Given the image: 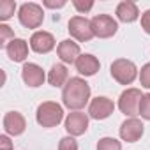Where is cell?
Listing matches in <instances>:
<instances>
[{
	"instance_id": "1",
	"label": "cell",
	"mask_w": 150,
	"mask_h": 150,
	"mask_svg": "<svg viewBox=\"0 0 150 150\" xmlns=\"http://www.w3.org/2000/svg\"><path fill=\"white\" fill-rule=\"evenodd\" d=\"M88 99H90V87L81 78H71L62 90L64 106L74 111H80L81 108H85Z\"/></svg>"
},
{
	"instance_id": "2",
	"label": "cell",
	"mask_w": 150,
	"mask_h": 150,
	"mask_svg": "<svg viewBox=\"0 0 150 150\" xmlns=\"http://www.w3.org/2000/svg\"><path fill=\"white\" fill-rule=\"evenodd\" d=\"M62 118H64V110L58 103H53V101H46L39 104L35 111V120L42 127H55L62 122Z\"/></svg>"
},
{
	"instance_id": "3",
	"label": "cell",
	"mask_w": 150,
	"mask_h": 150,
	"mask_svg": "<svg viewBox=\"0 0 150 150\" xmlns=\"http://www.w3.org/2000/svg\"><path fill=\"white\" fill-rule=\"evenodd\" d=\"M110 72L117 83L120 85H131L136 76H138V69H136V64L127 60V58H117L111 67H110Z\"/></svg>"
},
{
	"instance_id": "4",
	"label": "cell",
	"mask_w": 150,
	"mask_h": 150,
	"mask_svg": "<svg viewBox=\"0 0 150 150\" xmlns=\"http://www.w3.org/2000/svg\"><path fill=\"white\" fill-rule=\"evenodd\" d=\"M18 20L27 28H39L42 25V20H44L42 7L39 4H34V2H27L20 7Z\"/></svg>"
},
{
	"instance_id": "5",
	"label": "cell",
	"mask_w": 150,
	"mask_h": 150,
	"mask_svg": "<svg viewBox=\"0 0 150 150\" xmlns=\"http://www.w3.org/2000/svg\"><path fill=\"white\" fill-rule=\"evenodd\" d=\"M141 90L138 88H127L120 94V99H118V110L134 118V115H139V103H141Z\"/></svg>"
},
{
	"instance_id": "6",
	"label": "cell",
	"mask_w": 150,
	"mask_h": 150,
	"mask_svg": "<svg viewBox=\"0 0 150 150\" xmlns=\"http://www.w3.org/2000/svg\"><path fill=\"white\" fill-rule=\"evenodd\" d=\"M67 30H69V34L74 39L80 41V42H87L92 37H96L94 35V30H92V20H87L83 16H74V18H71L69 20V25H67Z\"/></svg>"
},
{
	"instance_id": "7",
	"label": "cell",
	"mask_w": 150,
	"mask_h": 150,
	"mask_svg": "<svg viewBox=\"0 0 150 150\" xmlns=\"http://www.w3.org/2000/svg\"><path fill=\"white\" fill-rule=\"evenodd\" d=\"M92 30H94L96 37L108 39V37H113L117 34L118 25L110 14H97V16L92 18Z\"/></svg>"
},
{
	"instance_id": "8",
	"label": "cell",
	"mask_w": 150,
	"mask_h": 150,
	"mask_svg": "<svg viewBox=\"0 0 150 150\" xmlns=\"http://www.w3.org/2000/svg\"><path fill=\"white\" fill-rule=\"evenodd\" d=\"M88 129V117L81 111H72L65 118V131L71 136H81Z\"/></svg>"
},
{
	"instance_id": "9",
	"label": "cell",
	"mask_w": 150,
	"mask_h": 150,
	"mask_svg": "<svg viewBox=\"0 0 150 150\" xmlns=\"http://www.w3.org/2000/svg\"><path fill=\"white\" fill-rule=\"evenodd\" d=\"M115 111V104L111 99L108 97H96L90 101V106H88V115L96 120H104L108 118L111 113Z\"/></svg>"
},
{
	"instance_id": "10",
	"label": "cell",
	"mask_w": 150,
	"mask_h": 150,
	"mask_svg": "<svg viewBox=\"0 0 150 150\" xmlns=\"http://www.w3.org/2000/svg\"><path fill=\"white\" fill-rule=\"evenodd\" d=\"M21 78H23L25 85H28V87H32V88H37V87H41V85L44 83V78H46V76H44V71H42L41 65L28 62V64H25L23 69H21Z\"/></svg>"
},
{
	"instance_id": "11",
	"label": "cell",
	"mask_w": 150,
	"mask_h": 150,
	"mask_svg": "<svg viewBox=\"0 0 150 150\" xmlns=\"http://www.w3.org/2000/svg\"><path fill=\"white\" fill-rule=\"evenodd\" d=\"M30 48H32L35 53H39V55L50 53V51L55 48V37H53L50 32H44V30L34 32L32 37H30Z\"/></svg>"
},
{
	"instance_id": "12",
	"label": "cell",
	"mask_w": 150,
	"mask_h": 150,
	"mask_svg": "<svg viewBox=\"0 0 150 150\" xmlns=\"http://www.w3.org/2000/svg\"><path fill=\"white\" fill-rule=\"evenodd\" d=\"M143 122L138 118H127L122 125H120V138L127 143H134L143 136Z\"/></svg>"
},
{
	"instance_id": "13",
	"label": "cell",
	"mask_w": 150,
	"mask_h": 150,
	"mask_svg": "<svg viewBox=\"0 0 150 150\" xmlns=\"http://www.w3.org/2000/svg\"><path fill=\"white\" fill-rule=\"evenodd\" d=\"M27 129L25 117L20 111H7L4 117V131L11 136H20Z\"/></svg>"
},
{
	"instance_id": "14",
	"label": "cell",
	"mask_w": 150,
	"mask_h": 150,
	"mask_svg": "<svg viewBox=\"0 0 150 150\" xmlns=\"http://www.w3.org/2000/svg\"><path fill=\"white\" fill-rule=\"evenodd\" d=\"M57 53H58V57H60V60L64 64H76V60L81 57L80 44L74 42V41H71V39L62 41L57 46Z\"/></svg>"
},
{
	"instance_id": "15",
	"label": "cell",
	"mask_w": 150,
	"mask_h": 150,
	"mask_svg": "<svg viewBox=\"0 0 150 150\" xmlns=\"http://www.w3.org/2000/svg\"><path fill=\"white\" fill-rule=\"evenodd\" d=\"M6 51L13 62H25V58L28 57V44L25 39L16 37V39L9 41V44L6 46Z\"/></svg>"
},
{
	"instance_id": "16",
	"label": "cell",
	"mask_w": 150,
	"mask_h": 150,
	"mask_svg": "<svg viewBox=\"0 0 150 150\" xmlns=\"http://www.w3.org/2000/svg\"><path fill=\"white\" fill-rule=\"evenodd\" d=\"M76 71L80 72V74H83V76H94V74L101 69V64H99V60L94 57V55H90V53H85V55H81L78 60H76Z\"/></svg>"
},
{
	"instance_id": "17",
	"label": "cell",
	"mask_w": 150,
	"mask_h": 150,
	"mask_svg": "<svg viewBox=\"0 0 150 150\" xmlns=\"http://www.w3.org/2000/svg\"><path fill=\"white\" fill-rule=\"evenodd\" d=\"M117 18L124 23H132L139 18V9L131 0H124L117 6Z\"/></svg>"
},
{
	"instance_id": "18",
	"label": "cell",
	"mask_w": 150,
	"mask_h": 150,
	"mask_svg": "<svg viewBox=\"0 0 150 150\" xmlns=\"http://www.w3.org/2000/svg\"><path fill=\"white\" fill-rule=\"evenodd\" d=\"M48 81L51 87H65V83L69 81V72L67 67L64 64H55L51 67V71L48 72Z\"/></svg>"
},
{
	"instance_id": "19",
	"label": "cell",
	"mask_w": 150,
	"mask_h": 150,
	"mask_svg": "<svg viewBox=\"0 0 150 150\" xmlns=\"http://www.w3.org/2000/svg\"><path fill=\"white\" fill-rule=\"evenodd\" d=\"M14 11H16V2L14 0H2V2H0V20L2 21L9 20L14 14Z\"/></svg>"
},
{
	"instance_id": "20",
	"label": "cell",
	"mask_w": 150,
	"mask_h": 150,
	"mask_svg": "<svg viewBox=\"0 0 150 150\" xmlns=\"http://www.w3.org/2000/svg\"><path fill=\"white\" fill-rule=\"evenodd\" d=\"M97 150H122V145L115 138H101L97 143Z\"/></svg>"
},
{
	"instance_id": "21",
	"label": "cell",
	"mask_w": 150,
	"mask_h": 150,
	"mask_svg": "<svg viewBox=\"0 0 150 150\" xmlns=\"http://www.w3.org/2000/svg\"><path fill=\"white\" fill-rule=\"evenodd\" d=\"M139 115L145 120H150V94H145L139 103Z\"/></svg>"
},
{
	"instance_id": "22",
	"label": "cell",
	"mask_w": 150,
	"mask_h": 150,
	"mask_svg": "<svg viewBox=\"0 0 150 150\" xmlns=\"http://www.w3.org/2000/svg\"><path fill=\"white\" fill-rule=\"evenodd\" d=\"M7 39H16L14 37V32L11 30V27H7V25H0V46H7L9 42H7Z\"/></svg>"
},
{
	"instance_id": "23",
	"label": "cell",
	"mask_w": 150,
	"mask_h": 150,
	"mask_svg": "<svg viewBox=\"0 0 150 150\" xmlns=\"http://www.w3.org/2000/svg\"><path fill=\"white\" fill-rule=\"evenodd\" d=\"M58 150H78V141L74 139V136H65L60 139Z\"/></svg>"
},
{
	"instance_id": "24",
	"label": "cell",
	"mask_w": 150,
	"mask_h": 150,
	"mask_svg": "<svg viewBox=\"0 0 150 150\" xmlns=\"http://www.w3.org/2000/svg\"><path fill=\"white\" fill-rule=\"evenodd\" d=\"M139 83L145 88H150V62L145 64L139 71Z\"/></svg>"
},
{
	"instance_id": "25",
	"label": "cell",
	"mask_w": 150,
	"mask_h": 150,
	"mask_svg": "<svg viewBox=\"0 0 150 150\" xmlns=\"http://www.w3.org/2000/svg\"><path fill=\"white\" fill-rule=\"evenodd\" d=\"M72 6L76 7L80 13H88L94 7V2H81V0H72Z\"/></svg>"
},
{
	"instance_id": "26",
	"label": "cell",
	"mask_w": 150,
	"mask_h": 150,
	"mask_svg": "<svg viewBox=\"0 0 150 150\" xmlns=\"http://www.w3.org/2000/svg\"><path fill=\"white\" fill-rule=\"evenodd\" d=\"M141 28L150 35V9L141 14Z\"/></svg>"
},
{
	"instance_id": "27",
	"label": "cell",
	"mask_w": 150,
	"mask_h": 150,
	"mask_svg": "<svg viewBox=\"0 0 150 150\" xmlns=\"http://www.w3.org/2000/svg\"><path fill=\"white\" fill-rule=\"evenodd\" d=\"M44 6L50 7V9H58V7H64L65 6V0H60V2H53V0H44Z\"/></svg>"
},
{
	"instance_id": "28",
	"label": "cell",
	"mask_w": 150,
	"mask_h": 150,
	"mask_svg": "<svg viewBox=\"0 0 150 150\" xmlns=\"http://www.w3.org/2000/svg\"><path fill=\"white\" fill-rule=\"evenodd\" d=\"M0 146H2V150H11L13 148V143H11V139L4 134V136H0Z\"/></svg>"
}]
</instances>
